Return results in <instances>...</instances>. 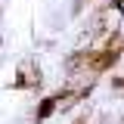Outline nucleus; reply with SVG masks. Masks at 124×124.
<instances>
[{
    "label": "nucleus",
    "mask_w": 124,
    "mask_h": 124,
    "mask_svg": "<svg viewBox=\"0 0 124 124\" xmlns=\"http://www.w3.org/2000/svg\"><path fill=\"white\" fill-rule=\"evenodd\" d=\"M118 9H121V16H124V0H118Z\"/></svg>",
    "instance_id": "1"
}]
</instances>
